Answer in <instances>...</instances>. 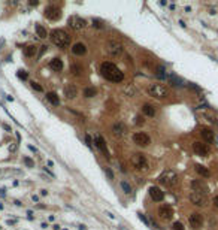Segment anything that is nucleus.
<instances>
[{
	"label": "nucleus",
	"instance_id": "nucleus-1",
	"mask_svg": "<svg viewBox=\"0 0 218 230\" xmlns=\"http://www.w3.org/2000/svg\"><path fill=\"white\" fill-rule=\"evenodd\" d=\"M100 73L105 79L111 82H121L124 79V73L111 61H103L100 64Z\"/></svg>",
	"mask_w": 218,
	"mask_h": 230
},
{
	"label": "nucleus",
	"instance_id": "nucleus-2",
	"mask_svg": "<svg viewBox=\"0 0 218 230\" xmlns=\"http://www.w3.org/2000/svg\"><path fill=\"white\" fill-rule=\"evenodd\" d=\"M49 38H51V42L58 48H66V47H69V43H70V36L62 29L52 30Z\"/></svg>",
	"mask_w": 218,
	"mask_h": 230
},
{
	"label": "nucleus",
	"instance_id": "nucleus-3",
	"mask_svg": "<svg viewBox=\"0 0 218 230\" xmlns=\"http://www.w3.org/2000/svg\"><path fill=\"white\" fill-rule=\"evenodd\" d=\"M146 91H148V94H150L151 97H154V99H166V97L169 96L167 87L163 85V84H151L146 88Z\"/></svg>",
	"mask_w": 218,
	"mask_h": 230
},
{
	"label": "nucleus",
	"instance_id": "nucleus-4",
	"mask_svg": "<svg viewBox=\"0 0 218 230\" xmlns=\"http://www.w3.org/2000/svg\"><path fill=\"white\" fill-rule=\"evenodd\" d=\"M159 181H160V184H163V185H166V187L172 188V187H175V185H178L179 178H178V173H176L175 170H164V172L160 175Z\"/></svg>",
	"mask_w": 218,
	"mask_h": 230
},
{
	"label": "nucleus",
	"instance_id": "nucleus-5",
	"mask_svg": "<svg viewBox=\"0 0 218 230\" xmlns=\"http://www.w3.org/2000/svg\"><path fill=\"white\" fill-rule=\"evenodd\" d=\"M105 51H106V54L109 57H120L121 54H123L124 48H123V45H121L120 42L109 40V42H106V45H105Z\"/></svg>",
	"mask_w": 218,
	"mask_h": 230
},
{
	"label": "nucleus",
	"instance_id": "nucleus-6",
	"mask_svg": "<svg viewBox=\"0 0 218 230\" xmlns=\"http://www.w3.org/2000/svg\"><path fill=\"white\" fill-rule=\"evenodd\" d=\"M188 199H190V202L193 203L194 206H197V208H203V206H206V203H208V199H206L205 194L194 193V191H191V193H190Z\"/></svg>",
	"mask_w": 218,
	"mask_h": 230
},
{
	"label": "nucleus",
	"instance_id": "nucleus-7",
	"mask_svg": "<svg viewBox=\"0 0 218 230\" xmlns=\"http://www.w3.org/2000/svg\"><path fill=\"white\" fill-rule=\"evenodd\" d=\"M190 187H191V191L200 193V194H205V196L209 193V187H208V185H206L203 181H200V179H191Z\"/></svg>",
	"mask_w": 218,
	"mask_h": 230
},
{
	"label": "nucleus",
	"instance_id": "nucleus-8",
	"mask_svg": "<svg viewBox=\"0 0 218 230\" xmlns=\"http://www.w3.org/2000/svg\"><path fill=\"white\" fill-rule=\"evenodd\" d=\"M130 163H132V164L136 167V169H146V166H148L145 155H144V154H141V153L133 154V155H132V158H130Z\"/></svg>",
	"mask_w": 218,
	"mask_h": 230
},
{
	"label": "nucleus",
	"instance_id": "nucleus-9",
	"mask_svg": "<svg viewBox=\"0 0 218 230\" xmlns=\"http://www.w3.org/2000/svg\"><path fill=\"white\" fill-rule=\"evenodd\" d=\"M133 142L137 146H148L151 144V139H150V136H148L146 133H144V131H136V133L133 135Z\"/></svg>",
	"mask_w": 218,
	"mask_h": 230
},
{
	"label": "nucleus",
	"instance_id": "nucleus-10",
	"mask_svg": "<svg viewBox=\"0 0 218 230\" xmlns=\"http://www.w3.org/2000/svg\"><path fill=\"white\" fill-rule=\"evenodd\" d=\"M43 15H45V18H48L51 21H57L62 16V11H60V8H57L54 5H49L45 9V12H43Z\"/></svg>",
	"mask_w": 218,
	"mask_h": 230
},
{
	"label": "nucleus",
	"instance_id": "nucleus-11",
	"mask_svg": "<svg viewBox=\"0 0 218 230\" xmlns=\"http://www.w3.org/2000/svg\"><path fill=\"white\" fill-rule=\"evenodd\" d=\"M188 223L193 229H202L203 223H205L203 215L199 214V212H193V214H190V217H188Z\"/></svg>",
	"mask_w": 218,
	"mask_h": 230
},
{
	"label": "nucleus",
	"instance_id": "nucleus-12",
	"mask_svg": "<svg viewBox=\"0 0 218 230\" xmlns=\"http://www.w3.org/2000/svg\"><path fill=\"white\" fill-rule=\"evenodd\" d=\"M67 24L70 25L72 29H75V30H81V29H84L87 25V21L84 18H81V16H78V15H72V16H69Z\"/></svg>",
	"mask_w": 218,
	"mask_h": 230
},
{
	"label": "nucleus",
	"instance_id": "nucleus-13",
	"mask_svg": "<svg viewBox=\"0 0 218 230\" xmlns=\"http://www.w3.org/2000/svg\"><path fill=\"white\" fill-rule=\"evenodd\" d=\"M193 151L196 155H200V157H206L209 154V148L206 144L200 142V140H194L193 142Z\"/></svg>",
	"mask_w": 218,
	"mask_h": 230
},
{
	"label": "nucleus",
	"instance_id": "nucleus-14",
	"mask_svg": "<svg viewBox=\"0 0 218 230\" xmlns=\"http://www.w3.org/2000/svg\"><path fill=\"white\" fill-rule=\"evenodd\" d=\"M159 215H160V218H163V220H170V218L173 217V209H172V206H170V205H161V206L159 208Z\"/></svg>",
	"mask_w": 218,
	"mask_h": 230
},
{
	"label": "nucleus",
	"instance_id": "nucleus-15",
	"mask_svg": "<svg viewBox=\"0 0 218 230\" xmlns=\"http://www.w3.org/2000/svg\"><path fill=\"white\" fill-rule=\"evenodd\" d=\"M126 131H127V127L124 126V123H121V121L115 123V124L112 126V133H114V136H117V138L124 136Z\"/></svg>",
	"mask_w": 218,
	"mask_h": 230
},
{
	"label": "nucleus",
	"instance_id": "nucleus-16",
	"mask_svg": "<svg viewBox=\"0 0 218 230\" xmlns=\"http://www.w3.org/2000/svg\"><path fill=\"white\" fill-rule=\"evenodd\" d=\"M150 196L154 202H161L164 199V193L159 187H154L152 185V187H150Z\"/></svg>",
	"mask_w": 218,
	"mask_h": 230
},
{
	"label": "nucleus",
	"instance_id": "nucleus-17",
	"mask_svg": "<svg viewBox=\"0 0 218 230\" xmlns=\"http://www.w3.org/2000/svg\"><path fill=\"white\" fill-rule=\"evenodd\" d=\"M96 146H97L100 151L103 153V155L109 158V151H108V146H106V142H105V139L102 136H96Z\"/></svg>",
	"mask_w": 218,
	"mask_h": 230
},
{
	"label": "nucleus",
	"instance_id": "nucleus-18",
	"mask_svg": "<svg viewBox=\"0 0 218 230\" xmlns=\"http://www.w3.org/2000/svg\"><path fill=\"white\" fill-rule=\"evenodd\" d=\"M200 136L203 138V140H206V142H214V131L209 129V127H202L200 129Z\"/></svg>",
	"mask_w": 218,
	"mask_h": 230
},
{
	"label": "nucleus",
	"instance_id": "nucleus-19",
	"mask_svg": "<svg viewBox=\"0 0 218 230\" xmlns=\"http://www.w3.org/2000/svg\"><path fill=\"white\" fill-rule=\"evenodd\" d=\"M64 96L67 97V99H75V97L78 96V88L73 85V84H69L64 87Z\"/></svg>",
	"mask_w": 218,
	"mask_h": 230
},
{
	"label": "nucleus",
	"instance_id": "nucleus-20",
	"mask_svg": "<svg viewBox=\"0 0 218 230\" xmlns=\"http://www.w3.org/2000/svg\"><path fill=\"white\" fill-rule=\"evenodd\" d=\"M72 52L75 55H85L87 54V47L84 45L82 42H78L72 47Z\"/></svg>",
	"mask_w": 218,
	"mask_h": 230
},
{
	"label": "nucleus",
	"instance_id": "nucleus-21",
	"mask_svg": "<svg viewBox=\"0 0 218 230\" xmlns=\"http://www.w3.org/2000/svg\"><path fill=\"white\" fill-rule=\"evenodd\" d=\"M142 112L146 115V117H150V118L155 117V114H157L155 108H154V106H152L151 103H145V105L142 106Z\"/></svg>",
	"mask_w": 218,
	"mask_h": 230
},
{
	"label": "nucleus",
	"instance_id": "nucleus-22",
	"mask_svg": "<svg viewBox=\"0 0 218 230\" xmlns=\"http://www.w3.org/2000/svg\"><path fill=\"white\" fill-rule=\"evenodd\" d=\"M49 67L54 70V72H60V70L63 69V61L60 58H52L49 61Z\"/></svg>",
	"mask_w": 218,
	"mask_h": 230
},
{
	"label": "nucleus",
	"instance_id": "nucleus-23",
	"mask_svg": "<svg viewBox=\"0 0 218 230\" xmlns=\"http://www.w3.org/2000/svg\"><path fill=\"white\" fill-rule=\"evenodd\" d=\"M46 100L52 105V106H58L60 105V99H58V94L54 93V91H49L46 93Z\"/></svg>",
	"mask_w": 218,
	"mask_h": 230
},
{
	"label": "nucleus",
	"instance_id": "nucleus-24",
	"mask_svg": "<svg viewBox=\"0 0 218 230\" xmlns=\"http://www.w3.org/2000/svg\"><path fill=\"white\" fill-rule=\"evenodd\" d=\"M23 52H24L25 57H34V55H36V52H38V48L34 47V45H27V47L24 48Z\"/></svg>",
	"mask_w": 218,
	"mask_h": 230
},
{
	"label": "nucleus",
	"instance_id": "nucleus-25",
	"mask_svg": "<svg viewBox=\"0 0 218 230\" xmlns=\"http://www.w3.org/2000/svg\"><path fill=\"white\" fill-rule=\"evenodd\" d=\"M194 169H196V172L200 175V176H203V178H208L209 175V170H208V167H205V166H202V164H196L194 166Z\"/></svg>",
	"mask_w": 218,
	"mask_h": 230
},
{
	"label": "nucleus",
	"instance_id": "nucleus-26",
	"mask_svg": "<svg viewBox=\"0 0 218 230\" xmlns=\"http://www.w3.org/2000/svg\"><path fill=\"white\" fill-rule=\"evenodd\" d=\"M36 33H38V36H39V38H42V39H45V38L48 36L46 29H45V27H42L40 24H36Z\"/></svg>",
	"mask_w": 218,
	"mask_h": 230
},
{
	"label": "nucleus",
	"instance_id": "nucleus-27",
	"mask_svg": "<svg viewBox=\"0 0 218 230\" xmlns=\"http://www.w3.org/2000/svg\"><path fill=\"white\" fill-rule=\"evenodd\" d=\"M70 72H72V75H75V76H79V75L82 73V66L73 63V64L70 66Z\"/></svg>",
	"mask_w": 218,
	"mask_h": 230
},
{
	"label": "nucleus",
	"instance_id": "nucleus-28",
	"mask_svg": "<svg viewBox=\"0 0 218 230\" xmlns=\"http://www.w3.org/2000/svg\"><path fill=\"white\" fill-rule=\"evenodd\" d=\"M96 93H97V91H96L94 87H87L85 90H84V96H85V97H94Z\"/></svg>",
	"mask_w": 218,
	"mask_h": 230
},
{
	"label": "nucleus",
	"instance_id": "nucleus-29",
	"mask_svg": "<svg viewBox=\"0 0 218 230\" xmlns=\"http://www.w3.org/2000/svg\"><path fill=\"white\" fill-rule=\"evenodd\" d=\"M124 93H126L127 96L132 97V96H135V94H136V88H135L132 84H130V85H126V87H124Z\"/></svg>",
	"mask_w": 218,
	"mask_h": 230
},
{
	"label": "nucleus",
	"instance_id": "nucleus-30",
	"mask_svg": "<svg viewBox=\"0 0 218 230\" xmlns=\"http://www.w3.org/2000/svg\"><path fill=\"white\" fill-rule=\"evenodd\" d=\"M169 81H170L173 85H175V87H181V85H182L181 79H178L176 76H173V75H172V76H169Z\"/></svg>",
	"mask_w": 218,
	"mask_h": 230
},
{
	"label": "nucleus",
	"instance_id": "nucleus-31",
	"mask_svg": "<svg viewBox=\"0 0 218 230\" xmlns=\"http://www.w3.org/2000/svg\"><path fill=\"white\" fill-rule=\"evenodd\" d=\"M121 188H123V190H124V193H127V194H128L130 191H132V187H130V184H128V182H126V181H121Z\"/></svg>",
	"mask_w": 218,
	"mask_h": 230
},
{
	"label": "nucleus",
	"instance_id": "nucleus-32",
	"mask_svg": "<svg viewBox=\"0 0 218 230\" xmlns=\"http://www.w3.org/2000/svg\"><path fill=\"white\" fill-rule=\"evenodd\" d=\"M30 84H31V88H33L34 91H38V93H42V91H43V88H42V85H39V82H34V81H31Z\"/></svg>",
	"mask_w": 218,
	"mask_h": 230
},
{
	"label": "nucleus",
	"instance_id": "nucleus-33",
	"mask_svg": "<svg viewBox=\"0 0 218 230\" xmlns=\"http://www.w3.org/2000/svg\"><path fill=\"white\" fill-rule=\"evenodd\" d=\"M172 229H173V230H185V229H184V224H182L181 221H175V223L172 224Z\"/></svg>",
	"mask_w": 218,
	"mask_h": 230
},
{
	"label": "nucleus",
	"instance_id": "nucleus-34",
	"mask_svg": "<svg viewBox=\"0 0 218 230\" xmlns=\"http://www.w3.org/2000/svg\"><path fill=\"white\" fill-rule=\"evenodd\" d=\"M23 162L25 163V166H27V167H34V162L31 160L30 157H24V158H23Z\"/></svg>",
	"mask_w": 218,
	"mask_h": 230
},
{
	"label": "nucleus",
	"instance_id": "nucleus-35",
	"mask_svg": "<svg viewBox=\"0 0 218 230\" xmlns=\"http://www.w3.org/2000/svg\"><path fill=\"white\" fill-rule=\"evenodd\" d=\"M18 78L20 79H27V72H24V70H18Z\"/></svg>",
	"mask_w": 218,
	"mask_h": 230
},
{
	"label": "nucleus",
	"instance_id": "nucleus-36",
	"mask_svg": "<svg viewBox=\"0 0 218 230\" xmlns=\"http://www.w3.org/2000/svg\"><path fill=\"white\" fill-rule=\"evenodd\" d=\"M93 25H94V27H97V29H102V27H103L102 21H99V20H93Z\"/></svg>",
	"mask_w": 218,
	"mask_h": 230
},
{
	"label": "nucleus",
	"instance_id": "nucleus-37",
	"mask_svg": "<svg viewBox=\"0 0 218 230\" xmlns=\"http://www.w3.org/2000/svg\"><path fill=\"white\" fill-rule=\"evenodd\" d=\"M105 172H106V175L109 176L111 179H114V173H112V170L109 169V167H105Z\"/></svg>",
	"mask_w": 218,
	"mask_h": 230
},
{
	"label": "nucleus",
	"instance_id": "nucleus-38",
	"mask_svg": "<svg viewBox=\"0 0 218 230\" xmlns=\"http://www.w3.org/2000/svg\"><path fill=\"white\" fill-rule=\"evenodd\" d=\"M212 205L218 209V194H215V196L212 197Z\"/></svg>",
	"mask_w": 218,
	"mask_h": 230
},
{
	"label": "nucleus",
	"instance_id": "nucleus-39",
	"mask_svg": "<svg viewBox=\"0 0 218 230\" xmlns=\"http://www.w3.org/2000/svg\"><path fill=\"white\" fill-rule=\"evenodd\" d=\"M85 140H87V145H88V146H93V142H91V138H90L88 135L85 136Z\"/></svg>",
	"mask_w": 218,
	"mask_h": 230
},
{
	"label": "nucleus",
	"instance_id": "nucleus-40",
	"mask_svg": "<svg viewBox=\"0 0 218 230\" xmlns=\"http://www.w3.org/2000/svg\"><path fill=\"white\" fill-rule=\"evenodd\" d=\"M139 218H141V220L144 221V223H145V224H150V223H148V220H146V217H145L144 214H139Z\"/></svg>",
	"mask_w": 218,
	"mask_h": 230
},
{
	"label": "nucleus",
	"instance_id": "nucleus-41",
	"mask_svg": "<svg viewBox=\"0 0 218 230\" xmlns=\"http://www.w3.org/2000/svg\"><path fill=\"white\" fill-rule=\"evenodd\" d=\"M29 148H30V149H31V151H34V153H38V149H36V148H34V146H33V145H29Z\"/></svg>",
	"mask_w": 218,
	"mask_h": 230
},
{
	"label": "nucleus",
	"instance_id": "nucleus-42",
	"mask_svg": "<svg viewBox=\"0 0 218 230\" xmlns=\"http://www.w3.org/2000/svg\"><path fill=\"white\" fill-rule=\"evenodd\" d=\"M31 199H33V202H38V200H39V197H38V196H33Z\"/></svg>",
	"mask_w": 218,
	"mask_h": 230
}]
</instances>
